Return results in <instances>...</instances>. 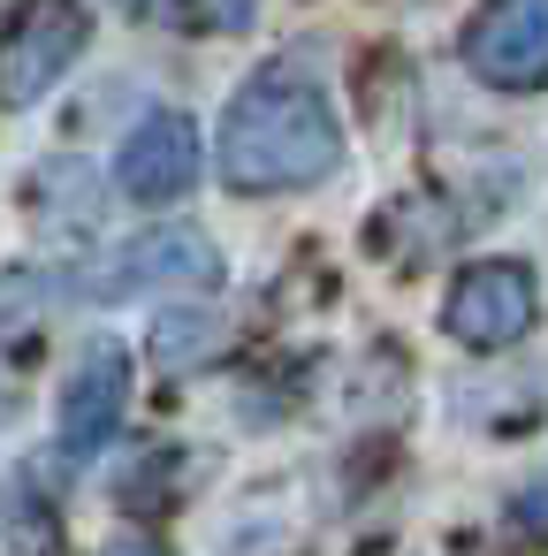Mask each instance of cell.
Returning <instances> with one entry per match:
<instances>
[{
	"mask_svg": "<svg viewBox=\"0 0 548 556\" xmlns=\"http://www.w3.org/2000/svg\"><path fill=\"white\" fill-rule=\"evenodd\" d=\"M153 24H183V31H252L259 0H130Z\"/></svg>",
	"mask_w": 548,
	"mask_h": 556,
	"instance_id": "30bf717a",
	"label": "cell"
},
{
	"mask_svg": "<svg viewBox=\"0 0 548 556\" xmlns=\"http://www.w3.org/2000/svg\"><path fill=\"white\" fill-rule=\"evenodd\" d=\"M214 343H221V320H214V313H168V320L153 328L161 366H191V358H206Z\"/></svg>",
	"mask_w": 548,
	"mask_h": 556,
	"instance_id": "7c38bea8",
	"label": "cell"
},
{
	"mask_svg": "<svg viewBox=\"0 0 548 556\" xmlns=\"http://www.w3.org/2000/svg\"><path fill=\"white\" fill-rule=\"evenodd\" d=\"M31 191H39V214H62V222H77V229H92L100 222V176L85 168V161H47L39 176H31Z\"/></svg>",
	"mask_w": 548,
	"mask_h": 556,
	"instance_id": "9c48e42d",
	"label": "cell"
},
{
	"mask_svg": "<svg viewBox=\"0 0 548 556\" xmlns=\"http://www.w3.org/2000/svg\"><path fill=\"white\" fill-rule=\"evenodd\" d=\"M343 168V123L328 92L297 70H259L221 115V184L229 191H305Z\"/></svg>",
	"mask_w": 548,
	"mask_h": 556,
	"instance_id": "6da1fadb",
	"label": "cell"
},
{
	"mask_svg": "<svg viewBox=\"0 0 548 556\" xmlns=\"http://www.w3.org/2000/svg\"><path fill=\"white\" fill-rule=\"evenodd\" d=\"M69 298V267H16V275H0V328H16V320H31V313H47V305H62Z\"/></svg>",
	"mask_w": 548,
	"mask_h": 556,
	"instance_id": "8fae6325",
	"label": "cell"
},
{
	"mask_svg": "<svg viewBox=\"0 0 548 556\" xmlns=\"http://www.w3.org/2000/svg\"><path fill=\"white\" fill-rule=\"evenodd\" d=\"M221 252L206 229H145L123 252L69 267V298H130V290H214Z\"/></svg>",
	"mask_w": 548,
	"mask_h": 556,
	"instance_id": "3957f363",
	"label": "cell"
},
{
	"mask_svg": "<svg viewBox=\"0 0 548 556\" xmlns=\"http://www.w3.org/2000/svg\"><path fill=\"white\" fill-rule=\"evenodd\" d=\"M464 70L495 92L548 85V0H487L464 24Z\"/></svg>",
	"mask_w": 548,
	"mask_h": 556,
	"instance_id": "277c9868",
	"label": "cell"
},
{
	"mask_svg": "<svg viewBox=\"0 0 548 556\" xmlns=\"http://www.w3.org/2000/svg\"><path fill=\"white\" fill-rule=\"evenodd\" d=\"M54 548H62V510L54 495H39V465H24L9 488V556H54Z\"/></svg>",
	"mask_w": 548,
	"mask_h": 556,
	"instance_id": "ba28073f",
	"label": "cell"
},
{
	"mask_svg": "<svg viewBox=\"0 0 548 556\" xmlns=\"http://www.w3.org/2000/svg\"><path fill=\"white\" fill-rule=\"evenodd\" d=\"M16 404H24V381L9 374V358H0V427H9V419H16Z\"/></svg>",
	"mask_w": 548,
	"mask_h": 556,
	"instance_id": "4fadbf2b",
	"label": "cell"
},
{
	"mask_svg": "<svg viewBox=\"0 0 548 556\" xmlns=\"http://www.w3.org/2000/svg\"><path fill=\"white\" fill-rule=\"evenodd\" d=\"M85 47H92V9L85 0H24L9 16V31H0V100L9 108L47 100L77 70Z\"/></svg>",
	"mask_w": 548,
	"mask_h": 556,
	"instance_id": "7a4b0ae2",
	"label": "cell"
},
{
	"mask_svg": "<svg viewBox=\"0 0 548 556\" xmlns=\"http://www.w3.org/2000/svg\"><path fill=\"white\" fill-rule=\"evenodd\" d=\"M123 412H130V351L100 336V343L77 351L69 381H62V450L69 457H100L115 442Z\"/></svg>",
	"mask_w": 548,
	"mask_h": 556,
	"instance_id": "8992f818",
	"label": "cell"
},
{
	"mask_svg": "<svg viewBox=\"0 0 548 556\" xmlns=\"http://www.w3.org/2000/svg\"><path fill=\"white\" fill-rule=\"evenodd\" d=\"M115 184H123L138 206L183 199V191L199 184V130H191V115H145V123L123 138Z\"/></svg>",
	"mask_w": 548,
	"mask_h": 556,
	"instance_id": "52a82bcc",
	"label": "cell"
},
{
	"mask_svg": "<svg viewBox=\"0 0 548 556\" xmlns=\"http://www.w3.org/2000/svg\"><path fill=\"white\" fill-rule=\"evenodd\" d=\"M100 556H168V548H153V541H107Z\"/></svg>",
	"mask_w": 548,
	"mask_h": 556,
	"instance_id": "5bb4252c",
	"label": "cell"
},
{
	"mask_svg": "<svg viewBox=\"0 0 548 556\" xmlns=\"http://www.w3.org/2000/svg\"><path fill=\"white\" fill-rule=\"evenodd\" d=\"M533 313H540V290H533V267H518V260H480L442 298V328L457 343H472V351L518 343L533 328Z\"/></svg>",
	"mask_w": 548,
	"mask_h": 556,
	"instance_id": "5b68a950",
	"label": "cell"
}]
</instances>
